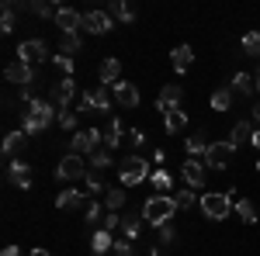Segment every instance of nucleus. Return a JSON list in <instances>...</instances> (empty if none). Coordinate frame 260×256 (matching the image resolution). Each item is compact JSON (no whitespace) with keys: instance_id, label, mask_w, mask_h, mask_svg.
Instances as JSON below:
<instances>
[{"instance_id":"obj_19","label":"nucleus","mask_w":260,"mask_h":256,"mask_svg":"<svg viewBox=\"0 0 260 256\" xmlns=\"http://www.w3.org/2000/svg\"><path fill=\"white\" fill-rule=\"evenodd\" d=\"M24 145H28V132H24V128L7 132V138H4V156H18Z\"/></svg>"},{"instance_id":"obj_26","label":"nucleus","mask_w":260,"mask_h":256,"mask_svg":"<svg viewBox=\"0 0 260 256\" xmlns=\"http://www.w3.org/2000/svg\"><path fill=\"white\" fill-rule=\"evenodd\" d=\"M121 121L118 118H111L108 121V132H104V149H118V142H121Z\"/></svg>"},{"instance_id":"obj_55","label":"nucleus","mask_w":260,"mask_h":256,"mask_svg":"<svg viewBox=\"0 0 260 256\" xmlns=\"http://www.w3.org/2000/svg\"><path fill=\"white\" fill-rule=\"evenodd\" d=\"M257 173H260V163H257Z\"/></svg>"},{"instance_id":"obj_56","label":"nucleus","mask_w":260,"mask_h":256,"mask_svg":"<svg viewBox=\"0 0 260 256\" xmlns=\"http://www.w3.org/2000/svg\"><path fill=\"white\" fill-rule=\"evenodd\" d=\"M94 256H101V253H94Z\"/></svg>"},{"instance_id":"obj_31","label":"nucleus","mask_w":260,"mask_h":256,"mask_svg":"<svg viewBox=\"0 0 260 256\" xmlns=\"http://www.w3.org/2000/svg\"><path fill=\"white\" fill-rule=\"evenodd\" d=\"M121 204H125V191H121V187H108V191H104V208H108V211H118Z\"/></svg>"},{"instance_id":"obj_39","label":"nucleus","mask_w":260,"mask_h":256,"mask_svg":"<svg viewBox=\"0 0 260 256\" xmlns=\"http://www.w3.org/2000/svg\"><path fill=\"white\" fill-rule=\"evenodd\" d=\"M52 66H56V69H62V73H66V77H73V69H77V62L70 59V56H52Z\"/></svg>"},{"instance_id":"obj_23","label":"nucleus","mask_w":260,"mask_h":256,"mask_svg":"<svg viewBox=\"0 0 260 256\" xmlns=\"http://www.w3.org/2000/svg\"><path fill=\"white\" fill-rule=\"evenodd\" d=\"M253 87H257V83H253V77H250V73H236V77H233V83H229V90H233L236 97H250V94H253Z\"/></svg>"},{"instance_id":"obj_33","label":"nucleus","mask_w":260,"mask_h":256,"mask_svg":"<svg viewBox=\"0 0 260 256\" xmlns=\"http://www.w3.org/2000/svg\"><path fill=\"white\" fill-rule=\"evenodd\" d=\"M153 187H156V194H170V191H174V177H170V173H167V170H156V173H153Z\"/></svg>"},{"instance_id":"obj_52","label":"nucleus","mask_w":260,"mask_h":256,"mask_svg":"<svg viewBox=\"0 0 260 256\" xmlns=\"http://www.w3.org/2000/svg\"><path fill=\"white\" fill-rule=\"evenodd\" d=\"M149 256H170V253H167V249H160V246H153V253H149Z\"/></svg>"},{"instance_id":"obj_5","label":"nucleus","mask_w":260,"mask_h":256,"mask_svg":"<svg viewBox=\"0 0 260 256\" xmlns=\"http://www.w3.org/2000/svg\"><path fill=\"white\" fill-rule=\"evenodd\" d=\"M90 111H111V94L104 90V87H94V90H87L77 104V115H90Z\"/></svg>"},{"instance_id":"obj_47","label":"nucleus","mask_w":260,"mask_h":256,"mask_svg":"<svg viewBox=\"0 0 260 256\" xmlns=\"http://www.w3.org/2000/svg\"><path fill=\"white\" fill-rule=\"evenodd\" d=\"M125 138H128V142H132L136 149H139L142 142H146V135H142V128H128V132H125Z\"/></svg>"},{"instance_id":"obj_14","label":"nucleus","mask_w":260,"mask_h":256,"mask_svg":"<svg viewBox=\"0 0 260 256\" xmlns=\"http://www.w3.org/2000/svg\"><path fill=\"white\" fill-rule=\"evenodd\" d=\"M7 180H11L14 187H21V191H28V187H31V166H28L24 159H11V163H7Z\"/></svg>"},{"instance_id":"obj_37","label":"nucleus","mask_w":260,"mask_h":256,"mask_svg":"<svg viewBox=\"0 0 260 256\" xmlns=\"http://www.w3.org/2000/svg\"><path fill=\"white\" fill-rule=\"evenodd\" d=\"M108 166H111V149H98V153L90 156V170L101 173V170H108Z\"/></svg>"},{"instance_id":"obj_28","label":"nucleus","mask_w":260,"mask_h":256,"mask_svg":"<svg viewBox=\"0 0 260 256\" xmlns=\"http://www.w3.org/2000/svg\"><path fill=\"white\" fill-rule=\"evenodd\" d=\"M14 14H18V4H14V0H4V18H0V31H4V35L14 31Z\"/></svg>"},{"instance_id":"obj_21","label":"nucleus","mask_w":260,"mask_h":256,"mask_svg":"<svg viewBox=\"0 0 260 256\" xmlns=\"http://www.w3.org/2000/svg\"><path fill=\"white\" fill-rule=\"evenodd\" d=\"M108 14L115 21H125V24H132L136 21V7H128L125 0H108Z\"/></svg>"},{"instance_id":"obj_54","label":"nucleus","mask_w":260,"mask_h":256,"mask_svg":"<svg viewBox=\"0 0 260 256\" xmlns=\"http://www.w3.org/2000/svg\"><path fill=\"white\" fill-rule=\"evenodd\" d=\"M253 83H257V90H260V69H257V73H253Z\"/></svg>"},{"instance_id":"obj_44","label":"nucleus","mask_w":260,"mask_h":256,"mask_svg":"<svg viewBox=\"0 0 260 256\" xmlns=\"http://www.w3.org/2000/svg\"><path fill=\"white\" fill-rule=\"evenodd\" d=\"M174 201H177V208H191V204H194V194L184 187V191H177V194H174Z\"/></svg>"},{"instance_id":"obj_18","label":"nucleus","mask_w":260,"mask_h":256,"mask_svg":"<svg viewBox=\"0 0 260 256\" xmlns=\"http://www.w3.org/2000/svg\"><path fill=\"white\" fill-rule=\"evenodd\" d=\"M253 132H257L253 118H250V121H236V125H233V135H229V142H233V145L240 149V145H246V142L253 138Z\"/></svg>"},{"instance_id":"obj_16","label":"nucleus","mask_w":260,"mask_h":256,"mask_svg":"<svg viewBox=\"0 0 260 256\" xmlns=\"http://www.w3.org/2000/svg\"><path fill=\"white\" fill-rule=\"evenodd\" d=\"M56 28H59L62 35H77V28H83V14H77L73 7H59V14H56Z\"/></svg>"},{"instance_id":"obj_2","label":"nucleus","mask_w":260,"mask_h":256,"mask_svg":"<svg viewBox=\"0 0 260 256\" xmlns=\"http://www.w3.org/2000/svg\"><path fill=\"white\" fill-rule=\"evenodd\" d=\"M174 211H180L177 201H174V194H153L146 204H142V218L149 222V225H167L170 218H174Z\"/></svg>"},{"instance_id":"obj_6","label":"nucleus","mask_w":260,"mask_h":256,"mask_svg":"<svg viewBox=\"0 0 260 256\" xmlns=\"http://www.w3.org/2000/svg\"><path fill=\"white\" fill-rule=\"evenodd\" d=\"M146 177H153V173H149V163L142 156H128L121 163V184H125V187H136V184H142Z\"/></svg>"},{"instance_id":"obj_1","label":"nucleus","mask_w":260,"mask_h":256,"mask_svg":"<svg viewBox=\"0 0 260 256\" xmlns=\"http://www.w3.org/2000/svg\"><path fill=\"white\" fill-rule=\"evenodd\" d=\"M59 107L52 104V100H42V97H31L28 104H24V111H21V128L28 132V135H39V132H45L49 128V121H52V115H56Z\"/></svg>"},{"instance_id":"obj_40","label":"nucleus","mask_w":260,"mask_h":256,"mask_svg":"<svg viewBox=\"0 0 260 256\" xmlns=\"http://www.w3.org/2000/svg\"><path fill=\"white\" fill-rule=\"evenodd\" d=\"M83 215H87V222H94V225H101V218H104V204H98V201H90Z\"/></svg>"},{"instance_id":"obj_38","label":"nucleus","mask_w":260,"mask_h":256,"mask_svg":"<svg viewBox=\"0 0 260 256\" xmlns=\"http://www.w3.org/2000/svg\"><path fill=\"white\" fill-rule=\"evenodd\" d=\"M59 49H62V56H70V59H73V56L83 49L80 35H62V45H59Z\"/></svg>"},{"instance_id":"obj_10","label":"nucleus","mask_w":260,"mask_h":256,"mask_svg":"<svg viewBox=\"0 0 260 256\" xmlns=\"http://www.w3.org/2000/svg\"><path fill=\"white\" fill-rule=\"evenodd\" d=\"M18 59L28 62V66H39V62L49 59V49H45V42L42 39H28L18 45Z\"/></svg>"},{"instance_id":"obj_36","label":"nucleus","mask_w":260,"mask_h":256,"mask_svg":"<svg viewBox=\"0 0 260 256\" xmlns=\"http://www.w3.org/2000/svg\"><path fill=\"white\" fill-rule=\"evenodd\" d=\"M243 52L253 56V59H260V31H246V35H243Z\"/></svg>"},{"instance_id":"obj_45","label":"nucleus","mask_w":260,"mask_h":256,"mask_svg":"<svg viewBox=\"0 0 260 256\" xmlns=\"http://www.w3.org/2000/svg\"><path fill=\"white\" fill-rule=\"evenodd\" d=\"M174 239H177V232H174V225H170V222H167V225H160V242H163V246H170Z\"/></svg>"},{"instance_id":"obj_17","label":"nucleus","mask_w":260,"mask_h":256,"mask_svg":"<svg viewBox=\"0 0 260 256\" xmlns=\"http://www.w3.org/2000/svg\"><path fill=\"white\" fill-rule=\"evenodd\" d=\"M115 100H118L121 107H139V87H136V83H125V80H121V83H115Z\"/></svg>"},{"instance_id":"obj_53","label":"nucleus","mask_w":260,"mask_h":256,"mask_svg":"<svg viewBox=\"0 0 260 256\" xmlns=\"http://www.w3.org/2000/svg\"><path fill=\"white\" fill-rule=\"evenodd\" d=\"M28 256H52V253H49V249H31Z\"/></svg>"},{"instance_id":"obj_50","label":"nucleus","mask_w":260,"mask_h":256,"mask_svg":"<svg viewBox=\"0 0 260 256\" xmlns=\"http://www.w3.org/2000/svg\"><path fill=\"white\" fill-rule=\"evenodd\" d=\"M253 125H260V100L253 104Z\"/></svg>"},{"instance_id":"obj_29","label":"nucleus","mask_w":260,"mask_h":256,"mask_svg":"<svg viewBox=\"0 0 260 256\" xmlns=\"http://www.w3.org/2000/svg\"><path fill=\"white\" fill-rule=\"evenodd\" d=\"M233 97H236V94H233L229 87H222V90H215V94H212V100H208V104H212V111H229Z\"/></svg>"},{"instance_id":"obj_24","label":"nucleus","mask_w":260,"mask_h":256,"mask_svg":"<svg viewBox=\"0 0 260 256\" xmlns=\"http://www.w3.org/2000/svg\"><path fill=\"white\" fill-rule=\"evenodd\" d=\"M184 125H187V111H180V107H177V111H167V115H163V128H167L170 135H177Z\"/></svg>"},{"instance_id":"obj_46","label":"nucleus","mask_w":260,"mask_h":256,"mask_svg":"<svg viewBox=\"0 0 260 256\" xmlns=\"http://www.w3.org/2000/svg\"><path fill=\"white\" fill-rule=\"evenodd\" d=\"M115 256H136L132 242H128V239H118V242H115Z\"/></svg>"},{"instance_id":"obj_49","label":"nucleus","mask_w":260,"mask_h":256,"mask_svg":"<svg viewBox=\"0 0 260 256\" xmlns=\"http://www.w3.org/2000/svg\"><path fill=\"white\" fill-rule=\"evenodd\" d=\"M4 256H21L18 246H4Z\"/></svg>"},{"instance_id":"obj_41","label":"nucleus","mask_w":260,"mask_h":256,"mask_svg":"<svg viewBox=\"0 0 260 256\" xmlns=\"http://www.w3.org/2000/svg\"><path fill=\"white\" fill-rule=\"evenodd\" d=\"M101 229H104V232L121 229V215H118V211H108V215H104V222H101Z\"/></svg>"},{"instance_id":"obj_7","label":"nucleus","mask_w":260,"mask_h":256,"mask_svg":"<svg viewBox=\"0 0 260 256\" xmlns=\"http://www.w3.org/2000/svg\"><path fill=\"white\" fill-rule=\"evenodd\" d=\"M87 173H90V166H87L83 156H77V153L62 156L59 166H56V177H59V180H87Z\"/></svg>"},{"instance_id":"obj_8","label":"nucleus","mask_w":260,"mask_h":256,"mask_svg":"<svg viewBox=\"0 0 260 256\" xmlns=\"http://www.w3.org/2000/svg\"><path fill=\"white\" fill-rule=\"evenodd\" d=\"M233 153H236L233 142H212L208 153H205V166H212V170H225V166L233 163Z\"/></svg>"},{"instance_id":"obj_27","label":"nucleus","mask_w":260,"mask_h":256,"mask_svg":"<svg viewBox=\"0 0 260 256\" xmlns=\"http://www.w3.org/2000/svg\"><path fill=\"white\" fill-rule=\"evenodd\" d=\"M28 11L39 14V18H52V21H56V14H59V7H56L52 0H49V4H45V0H28Z\"/></svg>"},{"instance_id":"obj_35","label":"nucleus","mask_w":260,"mask_h":256,"mask_svg":"<svg viewBox=\"0 0 260 256\" xmlns=\"http://www.w3.org/2000/svg\"><path fill=\"white\" fill-rule=\"evenodd\" d=\"M208 145H212V142H208L205 135H191V138H187V153H191V159L205 156V153H208Z\"/></svg>"},{"instance_id":"obj_11","label":"nucleus","mask_w":260,"mask_h":256,"mask_svg":"<svg viewBox=\"0 0 260 256\" xmlns=\"http://www.w3.org/2000/svg\"><path fill=\"white\" fill-rule=\"evenodd\" d=\"M111 28H115V18L108 11H87L83 14V31H90V35H108Z\"/></svg>"},{"instance_id":"obj_12","label":"nucleus","mask_w":260,"mask_h":256,"mask_svg":"<svg viewBox=\"0 0 260 256\" xmlns=\"http://www.w3.org/2000/svg\"><path fill=\"white\" fill-rule=\"evenodd\" d=\"M4 77H7V83H18L21 90H28L31 83H35V66H28V62H11L7 69H4Z\"/></svg>"},{"instance_id":"obj_51","label":"nucleus","mask_w":260,"mask_h":256,"mask_svg":"<svg viewBox=\"0 0 260 256\" xmlns=\"http://www.w3.org/2000/svg\"><path fill=\"white\" fill-rule=\"evenodd\" d=\"M250 145H257V149H260V128L253 132V138H250Z\"/></svg>"},{"instance_id":"obj_13","label":"nucleus","mask_w":260,"mask_h":256,"mask_svg":"<svg viewBox=\"0 0 260 256\" xmlns=\"http://www.w3.org/2000/svg\"><path fill=\"white\" fill-rule=\"evenodd\" d=\"M73 97H77V80H73V77H62L59 83H56V90H52V97H49V100H52L59 111H70Z\"/></svg>"},{"instance_id":"obj_42","label":"nucleus","mask_w":260,"mask_h":256,"mask_svg":"<svg viewBox=\"0 0 260 256\" xmlns=\"http://www.w3.org/2000/svg\"><path fill=\"white\" fill-rule=\"evenodd\" d=\"M83 184H87V191H90V194H101V191H104V180H101V173H94V170L87 173Z\"/></svg>"},{"instance_id":"obj_48","label":"nucleus","mask_w":260,"mask_h":256,"mask_svg":"<svg viewBox=\"0 0 260 256\" xmlns=\"http://www.w3.org/2000/svg\"><path fill=\"white\" fill-rule=\"evenodd\" d=\"M153 163L163 166V163H167V149H156V153H153Z\"/></svg>"},{"instance_id":"obj_3","label":"nucleus","mask_w":260,"mask_h":256,"mask_svg":"<svg viewBox=\"0 0 260 256\" xmlns=\"http://www.w3.org/2000/svg\"><path fill=\"white\" fill-rule=\"evenodd\" d=\"M101 145H104V132L101 128H80L70 138V153H77V156H94Z\"/></svg>"},{"instance_id":"obj_30","label":"nucleus","mask_w":260,"mask_h":256,"mask_svg":"<svg viewBox=\"0 0 260 256\" xmlns=\"http://www.w3.org/2000/svg\"><path fill=\"white\" fill-rule=\"evenodd\" d=\"M139 232H142V222H139L136 215L121 218V236L128 239V242H136V239H139Z\"/></svg>"},{"instance_id":"obj_25","label":"nucleus","mask_w":260,"mask_h":256,"mask_svg":"<svg viewBox=\"0 0 260 256\" xmlns=\"http://www.w3.org/2000/svg\"><path fill=\"white\" fill-rule=\"evenodd\" d=\"M80 204H83V194L77 187H73V191H62V194L56 197V208H59V211H73V208H80Z\"/></svg>"},{"instance_id":"obj_4","label":"nucleus","mask_w":260,"mask_h":256,"mask_svg":"<svg viewBox=\"0 0 260 256\" xmlns=\"http://www.w3.org/2000/svg\"><path fill=\"white\" fill-rule=\"evenodd\" d=\"M233 208H236V201L229 194H201V211H205V218H212V222H222Z\"/></svg>"},{"instance_id":"obj_22","label":"nucleus","mask_w":260,"mask_h":256,"mask_svg":"<svg viewBox=\"0 0 260 256\" xmlns=\"http://www.w3.org/2000/svg\"><path fill=\"white\" fill-rule=\"evenodd\" d=\"M98 73H101V83H111V87H115V83H121V62L118 59H104Z\"/></svg>"},{"instance_id":"obj_15","label":"nucleus","mask_w":260,"mask_h":256,"mask_svg":"<svg viewBox=\"0 0 260 256\" xmlns=\"http://www.w3.org/2000/svg\"><path fill=\"white\" fill-rule=\"evenodd\" d=\"M180 100H184V90H180L177 83H167V87H160V97H156V107H160L163 115L167 111H177Z\"/></svg>"},{"instance_id":"obj_43","label":"nucleus","mask_w":260,"mask_h":256,"mask_svg":"<svg viewBox=\"0 0 260 256\" xmlns=\"http://www.w3.org/2000/svg\"><path fill=\"white\" fill-rule=\"evenodd\" d=\"M59 128L73 132V128H77V111H59Z\"/></svg>"},{"instance_id":"obj_32","label":"nucleus","mask_w":260,"mask_h":256,"mask_svg":"<svg viewBox=\"0 0 260 256\" xmlns=\"http://www.w3.org/2000/svg\"><path fill=\"white\" fill-rule=\"evenodd\" d=\"M90 246H94V253H108V249H115V242H111V232H104V229H98L94 232V239H90Z\"/></svg>"},{"instance_id":"obj_20","label":"nucleus","mask_w":260,"mask_h":256,"mask_svg":"<svg viewBox=\"0 0 260 256\" xmlns=\"http://www.w3.org/2000/svg\"><path fill=\"white\" fill-rule=\"evenodd\" d=\"M194 62V52H191V45H177L174 52H170V66L177 69V73H187V66Z\"/></svg>"},{"instance_id":"obj_34","label":"nucleus","mask_w":260,"mask_h":256,"mask_svg":"<svg viewBox=\"0 0 260 256\" xmlns=\"http://www.w3.org/2000/svg\"><path fill=\"white\" fill-rule=\"evenodd\" d=\"M236 215H240L246 225H253V222H257V208H253V201L240 197V201H236Z\"/></svg>"},{"instance_id":"obj_9","label":"nucleus","mask_w":260,"mask_h":256,"mask_svg":"<svg viewBox=\"0 0 260 256\" xmlns=\"http://www.w3.org/2000/svg\"><path fill=\"white\" fill-rule=\"evenodd\" d=\"M180 173H184V184L191 187V191H201L205 187V177H208V166H205V159H184V166H180Z\"/></svg>"}]
</instances>
